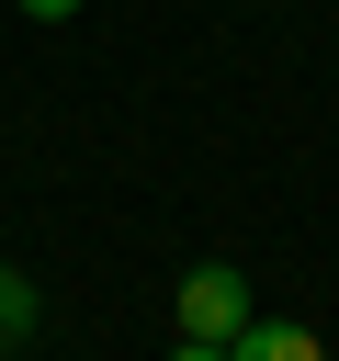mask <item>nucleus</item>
Masks as SVG:
<instances>
[{"label":"nucleus","mask_w":339,"mask_h":361,"mask_svg":"<svg viewBox=\"0 0 339 361\" xmlns=\"http://www.w3.org/2000/svg\"><path fill=\"white\" fill-rule=\"evenodd\" d=\"M249 327V271L237 259H192L181 271V338H237Z\"/></svg>","instance_id":"1"},{"label":"nucleus","mask_w":339,"mask_h":361,"mask_svg":"<svg viewBox=\"0 0 339 361\" xmlns=\"http://www.w3.org/2000/svg\"><path fill=\"white\" fill-rule=\"evenodd\" d=\"M226 361H328V350H316V327H294V316H249V327L226 338Z\"/></svg>","instance_id":"2"},{"label":"nucleus","mask_w":339,"mask_h":361,"mask_svg":"<svg viewBox=\"0 0 339 361\" xmlns=\"http://www.w3.org/2000/svg\"><path fill=\"white\" fill-rule=\"evenodd\" d=\"M11 338H34V282L0 259V350H11Z\"/></svg>","instance_id":"3"},{"label":"nucleus","mask_w":339,"mask_h":361,"mask_svg":"<svg viewBox=\"0 0 339 361\" xmlns=\"http://www.w3.org/2000/svg\"><path fill=\"white\" fill-rule=\"evenodd\" d=\"M170 361H226V338H170Z\"/></svg>","instance_id":"4"},{"label":"nucleus","mask_w":339,"mask_h":361,"mask_svg":"<svg viewBox=\"0 0 339 361\" xmlns=\"http://www.w3.org/2000/svg\"><path fill=\"white\" fill-rule=\"evenodd\" d=\"M11 11H34V23H68V11H90V0H11Z\"/></svg>","instance_id":"5"}]
</instances>
